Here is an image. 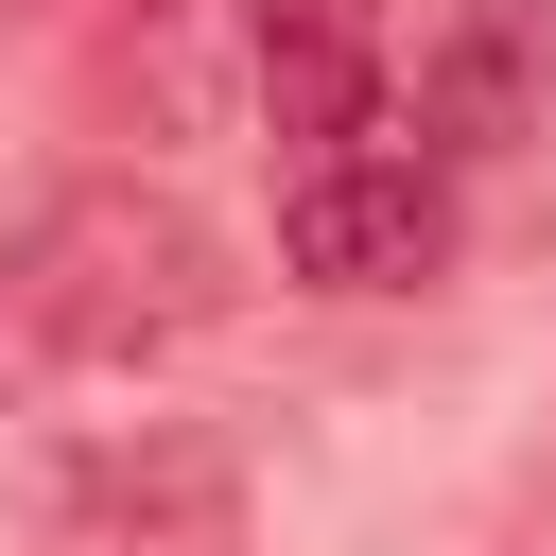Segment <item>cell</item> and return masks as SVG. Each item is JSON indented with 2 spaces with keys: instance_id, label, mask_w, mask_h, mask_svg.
Returning a JSON list of instances; mask_svg holds the SVG:
<instances>
[{
  "instance_id": "cell-4",
  "label": "cell",
  "mask_w": 556,
  "mask_h": 556,
  "mask_svg": "<svg viewBox=\"0 0 556 556\" xmlns=\"http://www.w3.org/2000/svg\"><path fill=\"white\" fill-rule=\"evenodd\" d=\"M556 104V0H434L417 17V139L434 156H504Z\"/></svg>"
},
{
  "instance_id": "cell-2",
  "label": "cell",
  "mask_w": 556,
  "mask_h": 556,
  "mask_svg": "<svg viewBox=\"0 0 556 556\" xmlns=\"http://www.w3.org/2000/svg\"><path fill=\"white\" fill-rule=\"evenodd\" d=\"M261 539V486L226 434L191 417H139V434H87L52 469V556H243Z\"/></svg>"
},
{
  "instance_id": "cell-3",
  "label": "cell",
  "mask_w": 556,
  "mask_h": 556,
  "mask_svg": "<svg viewBox=\"0 0 556 556\" xmlns=\"http://www.w3.org/2000/svg\"><path fill=\"white\" fill-rule=\"evenodd\" d=\"M278 261L313 295H417L452 261V174L434 139H348V156H295L278 174Z\"/></svg>"
},
{
  "instance_id": "cell-5",
  "label": "cell",
  "mask_w": 556,
  "mask_h": 556,
  "mask_svg": "<svg viewBox=\"0 0 556 556\" xmlns=\"http://www.w3.org/2000/svg\"><path fill=\"white\" fill-rule=\"evenodd\" d=\"M243 87H261V139L348 156L365 104H382V35H365V0H243Z\"/></svg>"
},
{
  "instance_id": "cell-1",
  "label": "cell",
  "mask_w": 556,
  "mask_h": 556,
  "mask_svg": "<svg viewBox=\"0 0 556 556\" xmlns=\"http://www.w3.org/2000/svg\"><path fill=\"white\" fill-rule=\"evenodd\" d=\"M226 226L156 174H70L17 243H0V313L52 348V365H174L208 313H226Z\"/></svg>"
}]
</instances>
